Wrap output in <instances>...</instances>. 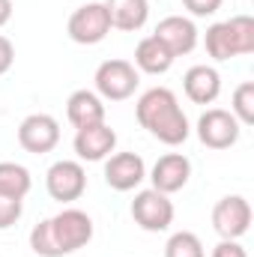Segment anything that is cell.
Listing matches in <instances>:
<instances>
[{
  "label": "cell",
  "instance_id": "603a6c76",
  "mask_svg": "<svg viewBox=\"0 0 254 257\" xmlns=\"http://www.w3.org/2000/svg\"><path fill=\"white\" fill-rule=\"evenodd\" d=\"M30 248H33V254H39V257H60L57 245H54V236H51V227H48V218L39 221L30 230Z\"/></svg>",
  "mask_w": 254,
  "mask_h": 257
},
{
  "label": "cell",
  "instance_id": "9c48e42d",
  "mask_svg": "<svg viewBox=\"0 0 254 257\" xmlns=\"http://www.w3.org/2000/svg\"><path fill=\"white\" fill-rule=\"evenodd\" d=\"M18 144L24 153H33V156L51 153L60 144V123L51 114H30L18 126Z\"/></svg>",
  "mask_w": 254,
  "mask_h": 257
},
{
  "label": "cell",
  "instance_id": "4fadbf2b",
  "mask_svg": "<svg viewBox=\"0 0 254 257\" xmlns=\"http://www.w3.org/2000/svg\"><path fill=\"white\" fill-rule=\"evenodd\" d=\"M189 177H191V162L183 153H165L153 165V171H150L153 189L162 194H174V192H180V189H186Z\"/></svg>",
  "mask_w": 254,
  "mask_h": 257
},
{
  "label": "cell",
  "instance_id": "8992f818",
  "mask_svg": "<svg viewBox=\"0 0 254 257\" xmlns=\"http://www.w3.org/2000/svg\"><path fill=\"white\" fill-rule=\"evenodd\" d=\"M251 227V203L242 194H227L212 206V230L221 239H239Z\"/></svg>",
  "mask_w": 254,
  "mask_h": 257
},
{
  "label": "cell",
  "instance_id": "52a82bcc",
  "mask_svg": "<svg viewBox=\"0 0 254 257\" xmlns=\"http://www.w3.org/2000/svg\"><path fill=\"white\" fill-rule=\"evenodd\" d=\"M239 120L224 108H206L197 120V138L209 150H230L239 141Z\"/></svg>",
  "mask_w": 254,
  "mask_h": 257
},
{
  "label": "cell",
  "instance_id": "5bb4252c",
  "mask_svg": "<svg viewBox=\"0 0 254 257\" xmlns=\"http://www.w3.org/2000/svg\"><path fill=\"white\" fill-rule=\"evenodd\" d=\"M183 90L194 105H212L221 93V75L212 66H191L183 78Z\"/></svg>",
  "mask_w": 254,
  "mask_h": 257
},
{
  "label": "cell",
  "instance_id": "484cf974",
  "mask_svg": "<svg viewBox=\"0 0 254 257\" xmlns=\"http://www.w3.org/2000/svg\"><path fill=\"white\" fill-rule=\"evenodd\" d=\"M212 257H248V251L239 245V239H221L212 248Z\"/></svg>",
  "mask_w": 254,
  "mask_h": 257
},
{
  "label": "cell",
  "instance_id": "cb8c5ba5",
  "mask_svg": "<svg viewBox=\"0 0 254 257\" xmlns=\"http://www.w3.org/2000/svg\"><path fill=\"white\" fill-rule=\"evenodd\" d=\"M24 212V200L18 197H9V194H0V230L12 227Z\"/></svg>",
  "mask_w": 254,
  "mask_h": 257
},
{
  "label": "cell",
  "instance_id": "ffe728a7",
  "mask_svg": "<svg viewBox=\"0 0 254 257\" xmlns=\"http://www.w3.org/2000/svg\"><path fill=\"white\" fill-rule=\"evenodd\" d=\"M165 257H206L203 242L197 233L191 230H177L171 233V239L165 242Z\"/></svg>",
  "mask_w": 254,
  "mask_h": 257
},
{
  "label": "cell",
  "instance_id": "9a60e30c",
  "mask_svg": "<svg viewBox=\"0 0 254 257\" xmlns=\"http://www.w3.org/2000/svg\"><path fill=\"white\" fill-rule=\"evenodd\" d=\"M66 117L75 128L105 123V102L93 90H75L69 96V102H66Z\"/></svg>",
  "mask_w": 254,
  "mask_h": 257
},
{
  "label": "cell",
  "instance_id": "ac0fdd59",
  "mask_svg": "<svg viewBox=\"0 0 254 257\" xmlns=\"http://www.w3.org/2000/svg\"><path fill=\"white\" fill-rule=\"evenodd\" d=\"M203 45H206V54H209L212 60H218V63L239 57L236 39H233V30H230V24H227V21L212 24V27L206 30V36H203Z\"/></svg>",
  "mask_w": 254,
  "mask_h": 257
},
{
  "label": "cell",
  "instance_id": "277c9868",
  "mask_svg": "<svg viewBox=\"0 0 254 257\" xmlns=\"http://www.w3.org/2000/svg\"><path fill=\"white\" fill-rule=\"evenodd\" d=\"M132 218L147 233H162L174 224V200L171 194H162L156 189H144L132 200Z\"/></svg>",
  "mask_w": 254,
  "mask_h": 257
},
{
  "label": "cell",
  "instance_id": "6da1fadb",
  "mask_svg": "<svg viewBox=\"0 0 254 257\" xmlns=\"http://www.w3.org/2000/svg\"><path fill=\"white\" fill-rule=\"evenodd\" d=\"M135 117L138 123L147 128L156 141L168 144V147H180L186 144L191 135V126H189V117L186 111L180 108L174 90L168 87H153L147 90L138 105H135Z\"/></svg>",
  "mask_w": 254,
  "mask_h": 257
},
{
  "label": "cell",
  "instance_id": "3957f363",
  "mask_svg": "<svg viewBox=\"0 0 254 257\" xmlns=\"http://www.w3.org/2000/svg\"><path fill=\"white\" fill-rule=\"evenodd\" d=\"M96 93L102 96V102H126L135 96L138 84H141V72L129 60H105L96 69Z\"/></svg>",
  "mask_w": 254,
  "mask_h": 257
},
{
  "label": "cell",
  "instance_id": "7402d4cb",
  "mask_svg": "<svg viewBox=\"0 0 254 257\" xmlns=\"http://www.w3.org/2000/svg\"><path fill=\"white\" fill-rule=\"evenodd\" d=\"M227 24L233 30L239 57L242 54H254V18L251 15H233V18H227Z\"/></svg>",
  "mask_w": 254,
  "mask_h": 257
},
{
  "label": "cell",
  "instance_id": "7c38bea8",
  "mask_svg": "<svg viewBox=\"0 0 254 257\" xmlns=\"http://www.w3.org/2000/svg\"><path fill=\"white\" fill-rule=\"evenodd\" d=\"M147 180V165L138 153H111L105 159V183L114 192H132Z\"/></svg>",
  "mask_w": 254,
  "mask_h": 257
},
{
  "label": "cell",
  "instance_id": "30bf717a",
  "mask_svg": "<svg viewBox=\"0 0 254 257\" xmlns=\"http://www.w3.org/2000/svg\"><path fill=\"white\" fill-rule=\"evenodd\" d=\"M75 156L81 162H105L114 150H117V132L108 123H96V126L75 128Z\"/></svg>",
  "mask_w": 254,
  "mask_h": 257
},
{
  "label": "cell",
  "instance_id": "d6986e66",
  "mask_svg": "<svg viewBox=\"0 0 254 257\" xmlns=\"http://www.w3.org/2000/svg\"><path fill=\"white\" fill-rule=\"evenodd\" d=\"M33 186V177L24 165L18 162H0V194H9V197H18L24 200L27 192Z\"/></svg>",
  "mask_w": 254,
  "mask_h": 257
},
{
  "label": "cell",
  "instance_id": "4316f807",
  "mask_svg": "<svg viewBox=\"0 0 254 257\" xmlns=\"http://www.w3.org/2000/svg\"><path fill=\"white\" fill-rule=\"evenodd\" d=\"M12 63H15V45H12V39H6L0 33V75H6Z\"/></svg>",
  "mask_w": 254,
  "mask_h": 257
},
{
  "label": "cell",
  "instance_id": "7a4b0ae2",
  "mask_svg": "<svg viewBox=\"0 0 254 257\" xmlns=\"http://www.w3.org/2000/svg\"><path fill=\"white\" fill-rule=\"evenodd\" d=\"M48 227H51V236H54V245H57L60 257L84 248L93 239V218L78 206L60 209L54 218H48Z\"/></svg>",
  "mask_w": 254,
  "mask_h": 257
},
{
  "label": "cell",
  "instance_id": "e0dca14e",
  "mask_svg": "<svg viewBox=\"0 0 254 257\" xmlns=\"http://www.w3.org/2000/svg\"><path fill=\"white\" fill-rule=\"evenodd\" d=\"M174 54L156 39V36H144L135 48V69L138 72H147V75H165L171 66H174Z\"/></svg>",
  "mask_w": 254,
  "mask_h": 257
},
{
  "label": "cell",
  "instance_id": "5b68a950",
  "mask_svg": "<svg viewBox=\"0 0 254 257\" xmlns=\"http://www.w3.org/2000/svg\"><path fill=\"white\" fill-rule=\"evenodd\" d=\"M66 30H69V39L78 42V45H99V42L111 33V18H108L105 3L93 0V3L78 6V9L69 15Z\"/></svg>",
  "mask_w": 254,
  "mask_h": 257
},
{
  "label": "cell",
  "instance_id": "44dd1931",
  "mask_svg": "<svg viewBox=\"0 0 254 257\" xmlns=\"http://www.w3.org/2000/svg\"><path fill=\"white\" fill-rule=\"evenodd\" d=\"M230 114L239 120V126H254V81H242L233 90Z\"/></svg>",
  "mask_w": 254,
  "mask_h": 257
},
{
  "label": "cell",
  "instance_id": "ba28073f",
  "mask_svg": "<svg viewBox=\"0 0 254 257\" xmlns=\"http://www.w3.org/2000/svg\"><path fill=\"white\" fill-rule=\"evenodd\" d=\"M45 189H48V194L54 200H60V203L78 200L81 194L87 192V171H84V165L75 162V159L54 162L48 168V174H45Z\"/></svg>",
  "mask_w": 254,
  "mask_h": 257
},
{
  "label": "cell",
  "instance_id": "83f0119b",
  "mask_svg": "<svg viewBox=\"0 0 254 257\" xmlns=\"http://www.w3.org/2000/svg\"><path fill=\"white\" fill-rule=\"evenodd\" d=\"M12 18V0H0V27H6Z\"/></svg>",
  "mask_w": 254,
  "mask_h": 257
},
{
  "label": "cell",
  "instance_id": "8fae6325",
  "mask_svg": "<svg viewBox=\"0 0 254 257\" xmlns=\"http://www.w3.org/2000/svg\"><path fill=\"white\" fill-rule=\"evenodd\" d=\"M153 36H156L174 57H186V54H191V51L197 48V39H200L194 21L186 18V15H168V18H162Z\"/></svg>",
  "mask_w": 254,
  "mask_h": 257
},
{
  "label": "cell",
  "instance_id": "d4e9b609",
  "mask_svg": "<svg viewBox=\"0 0 254 257\" xmlns=\"http://www.w3.org/2000/svg\"><path fill=\"white\" fill-rule=\"evenodd\" d=\"M221 3H224V0H183V6L189 9L191 15H197V18L215 15V12L221 9Z\"/></svg>",
  "mask_w": 254,
  "mask_h": 257
},
{
  "label": "cell",
  "instance_id": "2e32d148",
  "mask_svg": "<svg viewBox=\"0 0 254 257\" xmlns=\"http://www.w3.org/2000/svg\"><path fill=\"white\" fill-rule=\"evenodd\" d=\"M105 9L111 18V30L123 33L141 30L150 18V0H105Z\"/></svg>",
  "mask_w": 254,
  "mask_h": 257
}]
</instances>
